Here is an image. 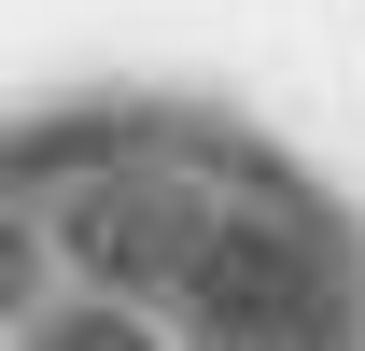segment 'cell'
<instances>
[{
	"instance_id": "1",
	"label": "cell",
	"mask_w": 365,
	"mask_h": 351,
	"mask_svg": "<svg viewBox=\"0 0 365 351\" xmlns=\"http://www.w3.org/2000/svg\"><path fill=\"white\" fill-rule=\"evenodd\" d=\"M71 239H85V267L98 281H197V267H211V239H225V211H211V197H85V211H71Z\"/></svg>"
},
{
	"instance_id": "2",
	"label": "cell",
	"mask_w": 365,
	"mask_h": 351,
	"mask_svg": "<svg viewBox=\"0 0 365 351\" xmlns=\"http://www.w3.org/2000/svg\"><path fill=\"white\" fill-rule=\"evenodd\" d=\"M29 351H169V337H155L140 309H43V323H29Z\"/></svg>"
}]
</instances>
